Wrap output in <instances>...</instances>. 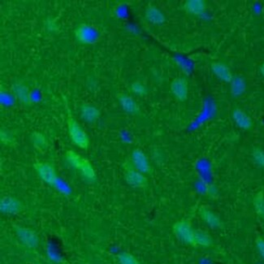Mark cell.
<instances>
[{
  "mask_svg": "<svg viewBox=\"0 0 264 264\" xmlns=\"http://www.w3.org/2000/svg\"><path fill=\"white\" fill-rule=\"evenodd\" d=\"M66 158L68 163L81 172L82 175L88 180L93 181L95 179V172L93 170V166L87 159L82 157L74 151H68L66 153Z\"/></svg>",
  "mask_w": 264,
  "mask_h": 264,
  "instance_id": "6da1fadb",
  "label": "cell"
},
{
  "mask_svg": "<svg viewBox=\"0 0 264 264\" xmlns=\"http://www.w3.org/2000/svg\"><path fill=\"white\" fill-rule=\"evenodd\" d=\"M123 167L125 169V181L129 185L139 189H145L148 186V180L147 177L133 167L131 159L125 161Z\"/></svg>",
  "mask_w": 264,
  "mask_h": 264,
  "instance_id": "7a4b0ae2",
  "label": "cell"
},
{
  "mask_svg": "<svg viewBox=\"0 0 264 264\" xmlns=\"http://www.w3.org/2000/svg\"><path fill=\"white\" fill-rule=\"evenodd\" d=\"M195 230L190 221L185 219L177 221L173 226V232L177 236V238L180 239L183 243L190 245L194 247H195V242H194Z\"/></svg>",
  "mask_w": 264,
  "mask_h": 264,
  "instance_id": "3957f363",
  "label": "cell"
},
{
  "mask_svg": "<svg viewBox=\"0 0 264 264\" xmlns=\"http://www.w3.org/2000/svg\"><path fill=\"white\" fill-rule=\"evenodd\" d=\"M68 133L73 142L80 148L86 149L89 147V140L82 126L76 122L74 118L69 117L68 119Z\"/></svg>",
  "mask_w": 264,
  "mask_h": 264,
  "instance_id": "277c9868",
  "label": "cell"
},
{
  "mask_svg": "<svg viewBox=\"0 0 264 264\" xmlns=\"http://www.w3.org/2000/svg\"><path fill=\"white\" fill-rule=\"evenodd\" d=\"M131 159L133 167H135L137 171H139L142 174L151 175L153 173V169L151 167L147 155L144 154L141 150H134L132 152L131 159Z\"/></svg>",
  "mask_w": 264,
  "mask_h": 264,
  "instance_id": "5b68a950",
  "label": "cell"
},
{
  "mask_svg": "<svg viewBox=\"0 0 264 264\" xmlns=\"http://www.w3.org/2000/svg\"><path fill=\"white\" fill-rule=\"evenodd\" d=\"M13 229L20 242L26 245V247L29 248H35L38 247L39 239L38 235L36 234L34 231L19 225H14Z\"/></svg>",
  "mask_w": 264,
  "mask_h": 264,
  "instance_id": "8992f818",
  "label": "cell"
},
{
  "mask_svg": "<svg viewBox=\"0 0 264 264\" xmlns=\"http://www.w3.org/2000/svg\"><path fill=\"white\" fill-rule=\"evenodd\" d=\"M199 214L203 222L214 229H222L224 227L221 219L217 213L213 211L210 207L202 205L199 208Z\"/></svg>",
  "mask_w": 264,
  "mask_h": 264,
  "instance_id": "52a82bcc",
  "label": "cell"
},
{
  "mask_svg": "<svg viewBox=\"0 0 264 264\" xmlns=\"http://www.w3.org/2000/svg\"><path fill=\"white\" fill-rule=\"evenodd\" d=\"M34 166L42 181L47 183L48 185H56V183L57 182V175L55 169L50 163L38 162L34 163Z\"/></svg>",
  "mask_w": 264,
  "mask_h": 264,
  "instance_id": "ba28073f",
  "label": "cell"
},
{
  "mask_svg": "<svg viewBox=\"0 0 264 264\" xmlns=\"http://www.w3.org/2000/svg\"><path fill=\"white\" fill-rule=\"evenodd\" d=\"M75 36L78 42L82 44L94 43L98 38L95 30L86 24L81 25L76 29Z\"/></svg>",
  "mask_w": 264,
  "mask_h": 264,
  "instance_id": "9c48e42d",
  "label": "cell"
},
{
  "mask_svg": "<svg viewBox=\"0 0 264 264\" xmlns=\"http://www.w3.org/2000/svg\"><path fill=\"white\" fill-rule=\"evenodd\" d=\"M172 93L178 101L184 102L188 98L189 85L185 78H177L173 80L170 86Z\"/></svg>",
  "mask_w": 264,
  "mask_h": 264,
  "instance_id": "30bf717a",
  "label": "cell"
},
{
  "mask_svg": "<svg viewBox=\"0 0 264 264\" xmlns=\"http://www.w3.org/2000/svg\"><path fill=\"white\" fill-rule=\"evenodd\" d=\"M24 206L20 200L11 196H5L0 201V210L4 214H16L21 212Z\"/></svg>",
  "mask_w": 264,
  "mask_h": 264,
  "instance_id": "8fae6325",
  "label": "cell"
},
{
  "mask_svg": "<svg viewBox=\"0 0 264 264\" xmlns=\"http://www.w3.org/2000/svg\"><path fill=\"white\" fill-rule=\"evenodd\" d=\"M211 69L217 78L223 82L231 83L233 79L232 71L229 66L221 62H213L211 64Z\"/></svg>",
  "mask_w": 264,
  "mask_h": 264,
  "instance_id": "7c38bea8",
  "label": "cell"
},
{
  "mask_svg": "<svg viewBox=\"0 0 264 264\" xmlns=\"http://www.w3.org/2000/svg\"><path fill=\"white\" fill-rule=\"evenodd\" d=\"M232 116L235 124L240 129H243V130H250V129H252L253 125H254L252 119L243 110L236 107L232 111Z\"/></svg>",
  "mask_w": 264,
  "mask_h": 264,
  "instance_id": "4fadbf2b",
  "label": "cell"
},
{
  "mask_svg": "<svg viewBox=\"0 0 264 264\" xmlns=\"http://www.w3.org/2000/svg\"><path fill=\"white\" fill-rule=\"evenodd\" d=\"M183 9L189 14L199 16L207 12V4L204 0H188L183 5Z\"/></svg>",
  "mask_w": 264,
  "mask_h": 264,
  "instance_id": "5bb4252c",
  "label": "cell"
},
{
  "mask_svg": "<svg viewBox=\"0 0 264 264\" xmlns=\"http://www.w3.org/2000/svg\"><path fill=\"white\" fill-rule=\"evenodd\" d=\"M145 18L152 25H161L166 20L163 12L153 5H149L145 11Z\"/></svg>",
  "mask_w": 264,
  "mask_h": 264,
  "instance_id": "9a60e30c",
  "label": "cell"
},
{
  "mask_svg": "<svg viewBox=\"0 0 264 264\" xmlns=\"http://www.w3.org/2000/svg\"><path fill=\"white\" fill-rule=\"evenodd\" d=\"M117 98L122 108L126 112L130 114L139 113V106L137 105V103H136L135 100H133V98L127 95V94H125V93L118 94Z\"/></svg>",
  "mask_w": 264,
  "mask_h": 264,
  "instance_id": "2e32d148",
  "label": "cell"
},
{
  "mask_svg": "<svg viewBox=\"0 0 264 264\" xmlns=\"http://www.w3.org/2000/svg\"><path fill=\"white\" fill-rule=\"evenodd\" d=\"M195 247H210L213 243L212 237L206 231L196 229L195 230Z\"/></svg>",
  "mask_w": 264,
  "mask_h": 264,
  "instance_id": "e0dca14e",
  "label": "cell"
},
{
  "mask_svg": "<svg viewBox=\"0 0 264 264\" xmlns=\"http://www.w3.org/2000/svg\"><path fill=\"white\" fill-rule=\"evenodd\" d=\"M100 111L95 107L88 104H84L82 106V117L86 122H95L98 118L100 117Z\"/></svg>",
  "mask_w": 264,
  "mask_h": 264,
  "instance_id": "ac0fdd59",
  "label": "cell"
},
{
  "mask_svg": "<svg viewBox=\"0 0 264 264\" xmlns=\"http://www.w3.org/2000/svg\"><path fill=\"white\" fill-rule=\"evenodd\" d=\"M31 140H32L34 147L38 151H41V152L43 153L47 149V140H46V137L42 133H39V132H34V133H33L32 135H31Z\"/></svg>",
  "mask_w": 264,
  "mask_h": 264,
  "instance_id": "d6986e66",
  "label": "cell"
},
{
  "mask_svg": "<svg viewBox=\"0 0 264 264\" xmlns=\"http://www.w3.org/2000/svg\"><path fill=\"white\" fill-rule=\"evenodd\" d=\"M246 90V82L241 77H234L231 82V93L232 96L238 97Z\"/></svg>",
  "mask_w": 264,
  "mask_h": 264,
  "instance_id": "ffe728a7",
  "label": "cell"
},
{
  "mask_svg": "<svg viewBox=\"0 0 264 264\" xmlns=\"http://www.w3.org/2000/svg\"><path fill=\"white\" fill-rule=\"evenodd\" d=\"M253 206L257 215L264 220V192L263 190L258 191L254 195L253 199Z\"/></svg>",
  "mask_w": 264,
  "mask_h": 264,
  "instance_id": "44dd1931",
  "label": "cell"
},
{
  "mask_svg": "<svg viewBox=\"0 0 264 264\" xmlns=\"http://www.w3.org/2000/svg\"><path fill=\"white\" fill-rule=\"evenodd\" d=\"M14 90L16 97L19 99L22 104H31L32 100H31V95H30V92L28 88L23 85H17L15 86Z\"/></svg>",
  "mask_w": 264,
  "mask_h": 264,
  "instance_id": "7402d4cb",
  "label": "cell"
},
{
  "mask_svg": "<svg viewBox=\"0 0 264 264\" xmlns=\"http://www.w3.org/2000/svg\"><path fill=\"white\" fill-rule=\"evenodd\" d=\"M117 261L119 264H140L139 260L134 255L128 252L118 254Z\"/></svg>",
  "mask_w": 264,
  "mask_h": 264,
  "instance_id": "603a6c76",
  "label": "cell"
},
{
  "mask_svg": "<svg viewBox=\"0 0 264 264\" xmlns=\"http://www.w3.org/2000/svg\"><path fill=\"white\" fill-rule=\"evenodd\" d=\"M253 159L254 162L260 166L264 167V151L261 149L260 147H254L252 151Z\"/></svg>",
  "mask_w": 264,
  "mask_h": 264,
  "instance_id": "cb8c5ba5",
  "label": "cell"
},
{
  "mask_svg": "<svg viewBox=\"0 0 264 264\" xmlns=\"http://www.w3.org/2000/svg\"><path fill=\"white\" fill-rule=\"evenodd\" d=\"M131 90L137 95L144 96L147 93V88L141 82H133L131 85Z\"/></svg>",
  "mask_w": 264,
  "mask_h": 264,
  "instance_id": "d4e9b609",
  "label": "cell"
},
{
  "mask_svg": "<svg viewBox=\"0 0 264 264\" xmlns=\"http://www.w3.org/2000/svg\"><path fill=\"white\" fill-rule=\"evenodd\" d=\"M1 141L8 146H12L15 142L13 137L6 130H1Z\"/></svg>",
  "mask_w": 264,
  "mask_h": 264,
  "instance_id": "484cf974",
  "label": "cell"
},
{
  "mask_svg": "<svg viewBox=\"0 0 264 264\" xmlns=\"http://www.w3.org/2000/svg\"><path fill=\"white\" fill-rule=\"evenodd\" d=\"M255 245H256L257 250L260 254L261 256L264 258V238L262 236H257L255 239Z\"/></svg>",
  "mask_w": 264,
  "mask_h": 264,
  "instance_id": "4316f807",
  "label": "cell"
},
{
  "mask_svg": "<svg viewBox=\"0 0 264 264\" xmlns=\"http://www.w3.org/2000/svg\"><path fill=\"white\" fill-rule=\"evenodd\" d=\"M207 195L211 199H215L218 196V191H217V187L214 185H209L207 189Z\"/></svg>",
  "mask_w": 264,
  "mask_h": 264,
  "instance_id": "83f0119b",
  "label": "cell"
},
{
  "mask_svg": "<svg viewBox=\"0 0 264 264\" xmlns=\"http://www.w3.org/2000/svg\"><path fill=\"white\" fill-rule=\"evenodd\" d=\"M260 73L262 75V77L264 78V63L260 66Z\"/></svg>",
  "mask_w": 264,
  "mask_h": 264,
  "instance_id": "f1b7e54d",
  "label": "cell"
}]
</instances>
